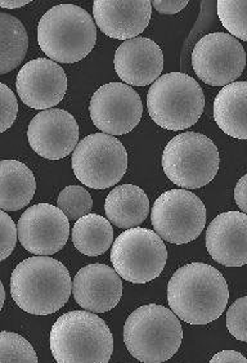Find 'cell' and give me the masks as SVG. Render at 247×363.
I'll return each instance as SVG.
<instances>
[{
	"label": "cell",
	"instance_id": "16",
	"mask_svg": "<svg viewBox=\"0 0 247 363\" xmlns=\"http://www.w3.org/2000/svg\"><path fill=\"white\" fill-rule=\"evenodd\" d=\"M93 16L105 35L130 40L149 26L152 6L149 0H96Z\"/></svg>",
	"mask_w": 247,
	"mask_h": 363
},
{
	"label": "cell",
	"instance_id": "32",
	"mask_svg": "<svg viewBox=\"0 0 247 363\" xmlns=\"http://www.w3.org/2000/svg\"><path fill=\"white\" fill-rule=\"evenodd\" d=\"M247 359L236 350H223L212 358V363H246Z\"/></svg>",
	"mask_w": 247,
	"mask_h": 363
},
{
	"label": "cell",
	"instance_id": "18",
	"mask_svg": "<svg viewBox=\"0 0 247 363\" xmlns=\"http://www.w3.org/2000/svg\"><path fill=\"white\" fill-rule=\"evenodd\" d=\"M206 247L222 266L247 264V216L226 211L212 220L206 230Z\"/></svg>",
	"mask_w": 247,
	"mask_h": 363
},
{
	"label": "cell",
	"instance_id": "29",
	"mask_svg": "<svg viewBox=\"0 0 247 363\" xmlns=\"http://www.w3.org/2000/svg\"><path fill=\"white\" fill-rule=\"evenodd\" d=\"M18 113V102L11 88L0 83V133L13 125Z\"/></svg>",
	"mask_w": 247,
	"mask_h": 363
},
{
	"label": "cell",
	"instance_id": "13",
	"mask_svg": "<svg viewBox=\"0 0 247 363\" xmlns=\"http://www.w3.org/2000/svg\"><path fill=\"white\" fill-rule=\"evenodd\" d=\"M17 236L31 254L53 255L61 252L69 240V218L50 203H38L22 214L17 224Z\"/></svg>",
	"mask_w": 247,
	"mask_h": 363
},
{
	"label": "cell",
	"instance_id": "21",
	"mask_svg": "<svg viewBox=\"0 0 247 363\" xmlns=\"http://www.w3.org/2000/svg\"><path fill=\"white\" fill-rule=\"evenodd\" d=\"M246 82H234L226 85L214 101V119L224 133L247 140Z\"/></svg>",
	"mask_w": 247,
	"mask_h": 363
},
{
	"label": "cell",
	"instance_id": "31",
	"mask_svg": "<svg viewBox=\"0 0 247 363\" xmlns=\"http://www.w3.org/2000/svg\"><path fill=\"white\" fill-rule=\"evenodd\" d=\"M188 0H154L151 6L161 14H176L187 7Z\"/></svg>",
	"mask_w": 247,
	"mask_h": 363
},
{
	"label": "cell",
	"instance_id": "22",
	"mask_svg": "<svg viewBox=\"0 0 247 363\" xmlns=\"http://www.w3.org/2000/svg\"><path fill=\"white\" fill-rule=\"evenodd\" d=\"M35 189V177L25 164L0 161V210L17 211L28 206Z\"/></svg>",
	"mask_w": 247,
	"mask_h": 363
},
{
	"label": "cell",
	"instance_id": "11",
	"mask_svg": "<svg viewBox=\"0 0 247 363\" xmlns=\"http://www.w3.org/2000/svg\"><path fill=\"white\" fill-rule=\"evenodd\" d=\"M245 49L236 38L212 33L201 38L192 52V66L198 79L212 86H226L242 75Z\"/></svg>",
	"mask_w": 247,
	"mask_h": 363
},
{
	"label": "cell",
	"instance_id": "8",
	"mask_svg": "<svg viewBox=\"0 0 247 363\" xmlns=\"http://www.w3.org/2000/svg\"><path fill=\"white\" fill-rule=\"evenodd\" d=\"M168 250L154 230L129 228L115 240L111 262L116 273L132 284H147L163 273Z\"/></svg>",
	"mask_w": 247,
	"mask_h": 363
},
{
	"label": "cell",
	"instance_id": "27",
	"mask_svg": "<svg viewBox=\"0 0 247 363\" xmlns=\"http://www.w3.org/2000/svg\"><path fill=\"white\" fill-rule=\"evenodd\" d=\"M58 209L71 220H78L92 211L93 199L86 189L80 186H69L62 189L57 200Z\"/></svg>",
	"mask_w": 247,
	"mask_h": 363
},
{
	"label": "cell",
	"instance_id": "24",
	"mask_svg": "<svg viewBox=\"0 0 247 363\" xmlns=\"http://www.w3.org/2000/svg\"><path fill=\"white\" fill-rule=\"evenodd\" d=\"M28 48L26 28L11 14L0 12V75L17 69Z\"/></svg>",
	"mask_w": 247,
	"mask_h": 363
},
{
	"label": "cell",
	"instance_id": "6",
	"mask_svg": "<svg viewBox=\"0 0 247 363\" xmlns=\"http://www.w3.org/2000/svg\"><path fill=\"white\" fill-rule=\"evenodd\" d=\"M205 107V97L196 79L169 72L155 80L147 94L149 116L166 130H185L195 125Z\"/></svg>",
	"mask_w": 247,
	"mask_h": 363
},
{
	"label": "cell",
	"instance_id": "3",
	"mask_svg": "<svg viewBox=\"0 0 247 363\" xmlns=\"http://www.w3.org/2000/svg\"><path fill=\"white\" fill-rule=\"evenodd\" d=\"M50 350L58 363H107L113 356V336L98 315L72 311L53 325Z\"/></svg>",
	"mask_w": 247,
	"mask_h": 363
},
{
	"label": "cell",
	"instance_id": "26",
	"mask_svg": "<svg viewBox=\"0 0 247 363\" xmlns=\"http://www.w3.org/2000/svg\"><path fill=\"white\" fill-rule=\"evenodd\" d=\"M38 356L31 344L23 336L0 333V363H36Z\"/></svg>",
	"mask_w": 247,
	"mask_h": 363
},
{
	"label": "cell",
	"instance_id": "10",
	"mask_svg": "<svg viewBox=\"0 0 247 363\" xmlns=\"http://www.w3.org/2000/svg\"><path fill=\"white\" fill-rule=\"evenodd\" d=\"M151 222L156 233L166 242L188 244L205 228V205L187 189H170L154 203Z\"/></svg>",
	"mask_w": 247,
	"mask_h": 363
},
{
	"label": "cell",
	"instance_id": "1",
	"mask_svg": "<svg viewBox=\"0 0 247 363\" xmlns=\"http://www.w3.org/2000/svg\"><path fill=\"white\" fill-rule=\"evenodd\" d=\"M168 301L179 320L190 325H207L224 313L229 290L217 268L191 263L179 268L170 279Z\"/></svg>",
	"mask_w": 247,
	"mask_h": 363
},
{
	"label": "cell",
	"instance_id": "2",
	"mask_svg": "<svg viewBox=\"0 0 247 363\" xmlns=\"http://www.w3.org/2000/svg\"><path fill=\"white\" fill-rule=\"evenodd\" d=\"M72 281L67 268L56 259L36 255L14 268L11 294L22 311L34 315L56 313L70 299Z\"/></svg>",
	"mask_w": 247,
	"mask_h": 363
},
{
	"label": "cell",
	"instance_id": "7",
	"mask_svg": "<svg viewBox=\"0 0 247 363\" xmlns=\"http://www.w3.org/2000/svg\"><path fill=\"white\" fill-rule=\"evenodd\" d=\"M219 151L206 135L185 132L170 140L163 154L166 177L180 189H201L219 170Z\"/></svg>",
	"mask_w": 247,
	"mask_h": 363
},
{
	"label": "cell",
	"instance_id": "9",
	"mask_svg": "<svg viewBox=\"0 0 247 363\" xmlns=\"http://www.w3.org/2000/svg\"><path fill=\"white\" fill-rule=\"evenodd\" d=\"M127 169V150L113 135L91 134L80 140L72 152L75 177L89 189L113 187L122 179Z\"/></svg>",
	"mask_w": 247,
	"mask_h": 363
},
{
	"label": "cell",
	"instance_id": "5",
	"mask_svg": "<svg viewBox=\"0 0 247 363\" xmlns=\"http://www.w3.org/2000/svg\"><path fill=\"white\" fill-rule=\"evenodd\" d=\"M183 340L176 313L163 306L149 304L134 311L124 326V342L135 359L161 363L176 356Z\"/></svg>",
	"mask_w": 247,
	"mask_h": 363
},
{
	"label": "cell",
	"instance_id": "28",
	"mask_svg": "<svg viewBox=\"0 0 247 363\" xmlns=\"http://www.w3.org/2000/svg\"><path fill=\"white\" fill-rule=\"evenodd\" d=\"M247 298L242 296L234 301L226 312V328L241 342H246Z\"/></svg>",
	"mask_w": 247,
	"mask_h": 363
},
{
	"label": "cell",
	"instance_id": "25",
	"mask_svg": "<svg viewBox=\"0 0 247 363\" xmlns=\"http://www.w3.org/2000/svg\"><path fill=\"white\" fill-rule=\"evenodd\" d=\"M218 16L223 26L237 40H247V1L246 0H219Z\"/></svg>",
	"mask_w": 247,
	"mask_h": 363
},
{
	"label": "cell",
	"instance_id": "35",
	"mask_svg": "<svg viewBox=\"0 0 247 363\" xmlns=\"http://www.w3.org/2000/svg\"><path fill=\"white\" fill-rule=\"evenodd\" d=\"M4 301H6V290H4V286H3V284L0 281V311H1V308L4 306Z\"/></svg>",
	"mask_w": 247,
	"mask_h": 363
},
{
	"label": "cell",
	"instance_id": "14",
	"mask_svg": "<svg viewBox=\"0 0 247 363\" xmlns=\"http://www.w3.org/2000/svg\"><path fill=\"white\" fill-rule=\"evenodd\" d=\"M16 89L25 105L48 110L64 99L67 77L64 69L50 58H36L22 66Z\"/></svg>",
	"mask_w": 247,
	"mask_h": 363
},
{
	"label": "cell",
	"instance_id": "12",
	"mask_svg": "<svg viewBox=\"0 0 247 363\" xmlns=\"http://www.w3.org/2000/svg\"><path fill=\"white\" fill-rule=\"evenodd\" d=\"M93 124L108 135H124L141 121L143 105L139 94L124 83L100 86L91 99Z\"/></svg>",
	"mask_w": 247,
	"mask_h": 363
},
{
	"label": "cell",
	"instance_id": "20",
	"mask_svg": "<svg viewBox=\"0 0 247 363\" xmlns=\"http://www.w3.org/2000/svg\"><path fill=\"white\" fill-rule=\"evenodd\" d=\"M105 210L110 223L124 230L134 228L149 216V197L134 184H122L108 194Z\"/></svg>",
	"mask_w": 247,
	"mask_h": 363
},
{
	"label": "cell",
	"instance_id": "4",
	"mask_svg": "<svg viewBox=\"0 0 247 363\" xmlns=\"http://www.w3.org/2000/svg\"><path fill=\"white\" fill-rule=\"evenodd\" d=\"M97 28L85 9L61 4L44 14L38 25V43L52 61L74 63L92 52Z\"/></svg>",
	"mask_w": 247,
	"mask_h": 363
},
{
	"label": "cell",
	"instance_id": "17",
	"mask_svg": "<svg viewBox=\"0 0 247 363\" xmlns=\"http://www.w3.org/2000/svg\"><path fill=\"white\" fill-rule=\"evenodd\" d=\"M74 298L80 307L92 313H105L119 304L122 281L111 267L89 264L81 268L72 282Z\"/></svg>",
	"mask_w": 247,
	"mask_h": 363
},
{
	"label": "cell",
	"instance_id": "34",
	"mask_svg": "<svg viewBox=\"0 0 247 363\" xmlns=\"http://www.w3.org/2000/svg\"><path fill=\"white\" fill-rule=\"evenodd\" d=\"M28 3H30L28 0H0V7L14 9V8L23 7Z\"/></svg>",
	"mask_w": 247,
	"mask_h": 363
},
{
	"label": "cell",
	"instance_id": "30",
	"mask_svg": "<svg viewBox=\"0 0 247 363\" xmlns=\"http://www.w3.org/2000/svg\"><path fill=\"white\" fill-rule=\"evenodd\" d=\"M17 227L13 219L0 210V262L7 259L17 244Z\"/></svg>",
	"mask_w": 247,
	"mask_h": 363
},
{
	"label": "cell",
	"instance_id": "23",
	"mask_svg": "<svg viewBox=\"0 0 247 363\" xmlns=\"http://www.w3.org/2000/svg\"><path fill=\"white\" fill-rule=\"evenodd\" d=\"M72 242L79 252L98 257L113 244V228L110 220L97 214H86L72 228Z\"/></svg>",
	"mask_w": 247,
	"mask_h": 363
},
{
	"label": "cell",
	"instance_id": "19",
	"mask_svg": "<svg viewBox=\"0 0 247 363\" xmlns=\"http://www.w3.org/2000/svg\"><path fill=\"white\" fill-rule=\"evenodd\" d=\"M113 65L124 83L146 86L152 84L163 72V50L151 39L134 38L117 48Z\"/></svg>",
	"mask_w": 247,
	"mask_h": 363
},
{
	"label": "cell",
	"instance_id": "33",
	"mask_svg": "<svg viewBox=\"0 0 247 363\" xmlns=\"http://www.w3.org/2000/svg\"><path fill=\"white\" fill-rule=\"evenodd\" d=\"M246 183L247 177L243 175L241 178L240 182L237 183L236 189H234V200L236 203L239 205V208L241 209V213H245L246 214L247 203H246Z\"/></svg>",
	"mask_w": 247,
	"mask_h": 363
},
{
	"label": "cell",
	"instance_id": "15",
	"mask_svg": "<svg viewBox=\"0 0 247 363\" xmlns=\"http://www.w3.org/2000/svg\"><path fill=\"white\" fill-rule=\"evenodd\" d=\"M30 146L48 160L64 159L75 150L79 126L70 112L61 108L39 112L28 125Z\"/></svg>",
	"mask_w": 247,
	"mask_h": 363
}]
</instances>
